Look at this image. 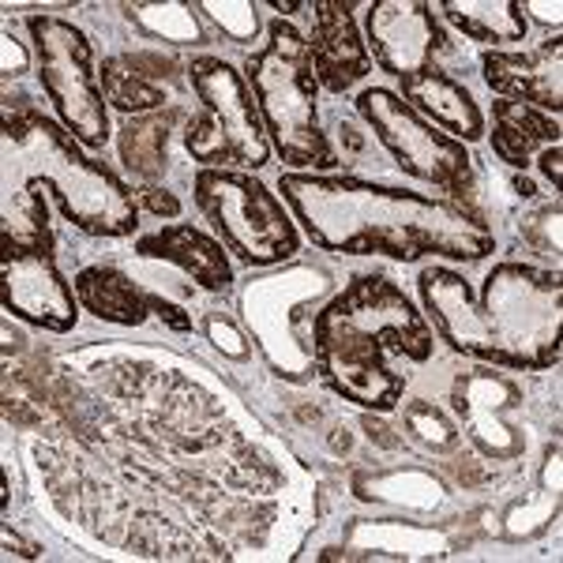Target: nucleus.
Masks as SVG:
<instances>
[{
	"mask_svg": "<svg viewBox=\"0 0 563 563\" xmlns=\"http://www.w3.org/2000/svg\"><path fill=\"white\" fill-rule=\"evenodd\" d=\"M278 188L308 241L323 252L402 263L424 256L474 263L496 249L493 230L451 199L327 174H282Z\"/></svg>",
	"mask_w": 563,
	"mask_h": 563,
	"instance_id": "obj_1",
	"label": "nucleus"
},
{
	"mask_svg": "<svg viewBox=\"0 0 563 563\" xmlns=\"http://www.w3.org/2000/svg\"><path fill=\"white\" fill-rule=\"evenodd\" d=\"M432 327L455 353L499 368H552L560 361L563 282L560 271L499 263L481 294L451 267L421 271Z\"/></svg>",
	"mask_w": 563,
	"mask_h": 563,
	"instance_id": "obj_2",
	"label": "nucleus"
},
{
	"mask_svg": "<svg viewBox=\"0 0 563 563\" xmlns=\"http://www.w3.org/2000/svg\"><path fill=\"white\" fill-rule=\"evenodd\" d=\"M312 346L316 372L334 395L361 410L387 413L406 395V376L395 372L390 357L421 365L432 357L435 334L402 286L384 275H361L320 305Z\"/></svg>",
	"mask_w": 563,
	"mask_h": 563,
	"instance_id": "obj_3",
	"label": "nucleus"
},
{
	"mask_svg": "<svg viewBox=\"0 0 563 563\" xmlns=\"http://www.w3.org/2000/svg\"><path fill=\"white\" fill-rule=\"evenodd\" d=\"M4 196L53 199L90 238H129L140 225L132 188L87 158L65 124H53L23 95H4Z\"/></svg>",
	"mask_w": 563,
	"mask_h": 563,
	"instance_id": "obj_4",
	"label": "nucleus"
},
{
	"mask_svg": "<svg viewBox=\"0 0 563 563\" xmlns=\"http://www.w3.org/2000/svg\"><path fill=\"white\" fill-rule=\"evenodd\" d=\"M244 79L260 106L271 147L282 154V162L301 169L339 166L320 129V113H316L320 79H316L312 49L294 23H286L282 15L271 20L267 42L244 60Z\"/></svg>",
	"mask_w": 563,
	"mask_h": 563,
	"instance_id": "obj_5",
	"label": "nucleus"
},
{
	"mask_svg": "<svg viewBox=\"0 0 563 563\" xmlns=\"http://www.w3.org/2000/svg\"><path fill=\"white\" fill-rule=\"evenodd\" d=\"M334 289V278L312 263H289L275 275H260L244 286L241 316L252 331L267 365L289 384H305L316 376L312 346V308Z\"/></svg>",
	"mask_w": 563,
	"mask_h": 563,
	"instance_id": "obj_6",
	"label": "nucleus"
},
{
	"mask_svg": "<svg viewBox=\"0 0 563 563\" xmlns=\"http://www.w3.org/2000/svg\"><path fill=\"white\" fill-rule=\"evenodd\" d=\"M185 71L199 98V113L185 129V151L192 154V162L211 169L267 166L271 140L244 71L222 57H196Z\"/></svg>",
	"mask_w": 563,
	"mask_h": 563,
	"instance_id": "obj_7",
	"label": "nucleus"
},
{
	"mask_svg": "<svg viewBox=\"0 0 563 563\" xmlns=\"http://www.w3.org/2000/svg\"><path fill=\"white\" fill-rule=\"evenodd\" d=\"M196 203L214 225L225 252L249 267H275L294 260L301 249L297 225L289 222L282 199L252 174L203 166L196 174Z\"/></svg>",
	"mask_w": 563,
	"mask_h": 563,
	"instance_id": "obj_8",
	"label": "nucleus"
},
{
	"mask_svg": "<svg viewBox=\"0 0 563 563\" xmlns=\"http://www.w3.org/2000/svg\"><path fill=\"white\" fill-rule=\"evenodd\" d=\"M26 31L34 42L42 87L57 109L60 124L79 147L102 151L109 140V113L102 87L95 79V49H90L87 34L60 15H31Z\"/></svg>",
	"mask_w": 563,
	"mask_h": 563,
	"instance_id": "obj_9",
	"label": "nucleus"
},
{
	"mask_svg": "<svg viewBox=\"0 0 563 563\" xmlns=\"http://www.w3.org/2000/svg\"><path fill=\"white\" fill-rule=\"evenodd\" d=\"M357 113L365 117V124L376 132V140L384 143L402 174L451 196L474 192V158H470L466 143L432 129L395 90L365 87L357 95Z\"/></svg>",
	"mask_w": 563,
	"mask_h": 563,
	"instance_id": "obj_10",
	"label": "nucleus"
},
{
	"mask_svg": "<svg viewBox=\"0 0 563 563\" xmlns=\"http://www.w3.org/2000/svg\"><path fill=\"white\" fill-rule=\"evenodd\" d=\"M0 297L4 308L20 320L45 327L53 334H65L79 320L76 294L57 271V263L45 249H23L4 241L0 256Z\"/></svg>",
	"mask_w": 563,
	"mask_h": 563,
	"instance_id": "obj_11",
	"label": "nucleus"
},
{
	"mask_svg": "<svg viewBox=\"0 0 563 563\" xmlns=\"http://www.w3.org/2000/svg\"><path fill=\"white\" fill-rule=\"evenodd\" d=\"M365 31V45L376 57V65L387 76H395L398 84L429 71L432 57L443 45L435 12L424 0H376V4H368Z\"/></svg>",
	"mask_w": 563,
	"mask_h": 563,
	"instance_id": "obj_12",
	"label": "nucleus"
},
{
	"mask_svg": "<svg viewBox=\"0 0 563 563\" xmlns=\"http://www.w3.org/2000/svg\"><path fill=\"white\" fill-rule=\"evenodd\" d=\"M485 68V84L499 98L526 102L541 113L560 117L563 109V42L549 38L533 53H504L493 49L481 60Z\"/></svg>",
	"mask_w": 563,
	"mask_h": 563,
	"instance_id": "obj_13",
	"label": "nucleus"
},
{
	"mask_svg": "<svg viewBox=\"0 0 563 563\" xmlns=\"http://www.w3.org/2000/svg\"><path fill=\"white\" fill-rule=\"evenodd\" d=\"M308 49H312V60H316V79H320L327 90H334V95L361 84L372 68L368 45L361 42V31H357V23H353L350 4H339V0L312 4Z\"/></svg>",
	"mask_w": 563,
	"mask_h": 563,
	"instance_id": "obj_14",
	"label": "nucleus"
},
{
	"mask_svg": "<svg viewBox=\"0 0 563 563\" xmlns=\"http://www.w3.org/2000/svg\"><path fill=\"white\" fill-rule=\"evenodd\" d=\"M515 406V387L499 376L477 372L455 384V410L466 424V435L485 451L488 459H511L522 451V440L507 424Z\"/></svg>",
	"mask_w": 563,
	"mask_h": 563,
	"instance_id": "obj_15",
	"label": "nucleus"
},
{
	"mask_svg": "<svg viewBox=\"0 0 563 563\" xmlns=\"http://www.w3.org/2000/svg\"><path fill=\"white\" fill-rule=\"evenodd\" d=\"M398 98H402L417 117H424L432 129L451 135V140L474 143L485 135V113H481V106L474 102V95H470L459 79L443 76V71L429 68V71H421V76L402 79V95Z\"/></svg>",
	"mask_w": 563,
	"mask_h": 563,
	"instance_id": "obj_16",
	"label": "nucleus"
},
{
	"mask_svg": "<svg viewBox=\"0 0 563 563\" xmlns=\"http://www.w3.org/2000/svg\"><path fill=\"white\" fill-rule=\"evenodd\" d=\"M177 60L162 53H117L102 60V95L124 117L154 113L169 106V79L177 76Z\"/></svg>",
	"mask_w": 563,
	"mask_h": 563,
	"instance_id": "obj_17",
	"label": "nucleus"
},
{
	"mask_svg": "<svg viewBox=\"0 0 563 563\" xmlns=\"http://www.w3.org/2000/svg\"><path fill=\"white\" fill-rule=\"evenodd\" d=\"M143 260H162L174 263V267L185 271L188 278H196L203 289H230L233 286V267L225 260V244L207 238L203 230L188 222H174L166 230L151 233V238H140L135 244Z\"/></svg>",
	"mask_w": 563,
	"mask_h": 563,
	"instance_id": "obj_18",
	"label": "nucleus"
},
{
	"mask_svg": "<svg viewBox=\"0 0 563 563\" xmlns=\"http://www.w3.org/2000/svg\"><path fill=\"white\" fill-rule=\"evenodd\" d=\"M549 143H560V121L552 113L511 102V98L493 102V151L499 154V162H507L511 169H526L533 154Z\"/></svg>",
	"mask_w": 563,
	"mask_h": 563,
	"instance_id": "obj_19",
	"label": "nucleus"
},
{
	"mask_svg": "<svg viewBox=\"0 0 563 563\" xmlns=\"http://www.w3.org/2000/svg\"><path fill=\"white\" fill-rule=\"evenodd\" d=\"M188 121H192V117L180 106L124 117V124H121L124 166L143 180H158L169 166V140H174V129H188Z\"/></svg>",
	"mask_w": 563,
	"mask_h": 563,
	"instance_id": "obj_20",
	"label": "nucleus"
},
{
	"mask_svg": "<svg viewBox=\"0 0 563 563\" xmlns=\"http://www.w3.org/2000/svg\"><path fill=\"white\" fill-rule=\"evenodd\" d=\"M76 294L87 312L106 323L135 327L147 320V312H151V294H143L129 275H121L117 267H102V263L79 271Z\"/></svg>",
	"mask_w": 563,
	"mask_h": 563,
	"instance_id": "obj_21",
	"label": "nucleus"
},
{
	"mask_svg": "<svg viewBox=\"0 0 563 563\" xmlns=\"http://www.w3.org/2000/svg\"><path fill=\"white\" fill-rule=\"evenodd\" d=\"M440 12L474 42H522L526 15L519 0H443Z\"/></svg>",
	"mask_w": 563,
	"mask_h": 563,
	"instance_id": "obj_22",
	"label": "nucleus"
},
{
	"mask_svg": "<svg viewBox=\"0 0 563 563\" xmlns=\"http://www.w3.org/2000/svg\"><path fill=\"white\" fill-rule=\"evenodd\" d=\"M129 20L147 31L151 38L169 42V45H199L203 38V23H199V8L192 4H124Z\"/></svg>",
	"mask_w": 563,
	"mask_h": 563,
	"instance_id": "obj_23",
	"label": "nucleus"
},
{
	"mask_svg": "<svg viewBox=\"0 0 563 563\" xmlns=\"http://www.w3.org/2000/svg\"><path fill=\"white\" fill-rule=\"evenodd\" d=\"M199 12H207L211 20L218 23V31L225 34L230 42L238 45H252L260 34V8L252 4V0H203V4H196Z\"/></svg>",
	"mask_w": 563,
	"mask_h": 563,
	"instance_id": "obj_24",
	"label": "nucleus"
},
{
	"mask_svg": "<svg viewBox=\"0 0 563 563\" xmlns=\"http://www.w3.org/2000/svg\"><path fill=\"white\" fill-rule=\"evenodd\" d=\"M406 429H410L417 443H424V448H432V451H448L459 443V432L451 429L448 417L435 410V406H424V402L406 410Z\"/></svg>",
	"mask_w": 563,
	"mask_h": 563,
	"instance_id": "obj_25",
	"label": "nucleus"
},
{
	"mask_svg": "<svg viewBox=\"0 0 563 563\" xmlns=\"http://www.w3.org/2000/svg\"><path fill=\"white\" fill-rule=\"evenodd\" d=\"M526 241H530L541 256L560 260V199L552 207H544L538 218L526 222Z\"/></svg>",
	"mask_w": 563,
	"mask_h": 563,
	"instance_id": "obj_26",
	"label": "nucleus"
},
{
	"mask_svg": "<svg viewBox=\"0 0 563 563\" xmlns=\"http://www.w3.org/2000/svg\"><path fill=\"white\" fill-rule=\"evenodd\" d=\"M140 196V203L147 207L151 214H166V218H177L180 214V199L177 196H169L166 188H143V192H135Z\"/></svg>",
	"mask_w": 563,
	"mask_h": 563,
	"instance_id": "obj_27",
	"label": "nucleus"
},
{
	"mask_svg": "<svg viewBox=\"0 0 563 563\" xmlns=\"http://www.w3.org/2000/svg\"><path fill=\"white\" fill-rule=\"evenodd\" d=\"M26 65H31L26 49L12 38V31H4V65H0V71H4V79H20L23 71H26Z\"/></svg>",
	"mask_w": 563,
	"mask_h": 563,
	"instance_id": "obj_28",
	"label": "nucleus"
},
{
	"mask_svg": "<svg viewBox=\"0 0 563 563\" xmlns=\"http://www.w3.org/2000/svg\"><path fill=\"white\" fill-rule=\"evenodd\" d=\"M519 12L522 15L530 12L533 20L544 23V26H560V20H563V4H560V0H552V4H544V0H522Z\"/></svg>",
	"mask_w": 563,
	"mask_h": 563,
	"instance_id": "obj_29",
	"label": "nucleus"
},
{
	"mask_svg": "<svg viewBox=\"0 0 563 563\" xmlns=\"http://www.w3.org/2000/svg\"><path fill=\"white\" fill-rule=\"evenodd\" d=\"M560 162H563L560 143H549V147L538 154V166H541V174L552 180V192H560Z\"/></svg>",
	"mask_w": 563,
	"mask_h": 563,
	"instance_id": "obj_30",
	"label": "nucleus"
},
{
	"mask_svg": "<svg viewBox=\"0 0 563 563\" xmlns=\"http://www.w3.org/2000/svg\"><path fill=\"white\" fill-rule=\"evenodd\" d=\"M211 339H214V346H218V350H225V353H230V357H244V353H249V350L241 346L238 334H233L225 323H218V320L211 323Z\"/></svg>",
	"mask_w": 563,
	"mask_h": 563,
	"instance_id": "obj_31",
	"label": "nucleus"
},
{
	"mask_svg": "<svg viewBox=\"0 0 563 563\" xmlns=\"http://www.w3.org/2000/svg\"><path fill=\"white\" fill-rule=\"evenodd\" d=\"M342 147H346L350 154H361V151H365V140H361V132L353 129V124H342Z\"/></svg>",
	"mask_w": 563,
	"mask_h": 563,
	"instance_id": "obj_32",
	"label": "nucleus"
},
{
	"mask_svg": "<svg viewBox=\"0 0 563 563\" xmlns=\"http://www.w3.org/2000/svg\"><path fill=\"white\" fill-rule=\"evenodd\" d=\"M267 8H275V12H282V15H294V12H301L305 4H282V0H267Z\"/></svg>",
	"mask_w": 563,
	"mask_h": 563,
	"instance_id": "obj_33",
	"label": "nucleus"
}]
</instances>
